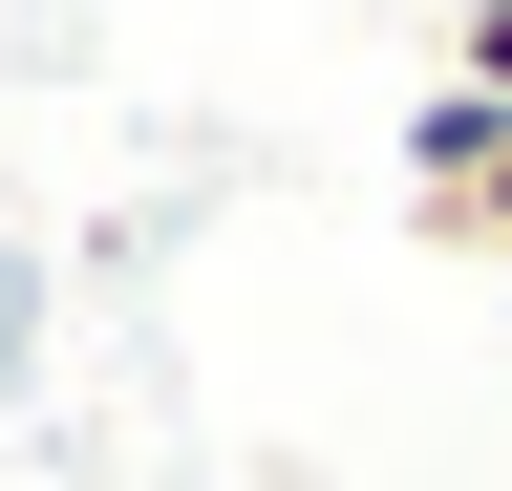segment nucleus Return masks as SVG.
Here are the masks:
<instances>
[{
	"label": "nucleus",
	"instance_id": "nucleus-1",
	"mask_svg": "<svg viewBox=\"0 0 512 491\" xmlns=\"http://www.w3.org/2000/svg\"><path fill=\"white\" fill-rule=\"evenodd\" d=\"M448 86H470V107H512V0H448Z\"/></svg>",
	"mask_w": 512,
	"mask_h": 491
}]
</instances>
